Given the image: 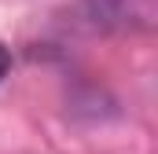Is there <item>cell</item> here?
I'll return each instance as SVG.
<instances>
[{"label":"cell","mask_w":158,"mask_h":154,"mask_svg":"<svg viewBox=\"0 0 158 154\" xmlns=\"http://www.w3.org/2000/svg\"><path fill=\"white\" fill-rule=\"evenodd\" d=\"M88 11L107 30H147L155 26L158 0H88Z\"/></svg>","instance_id":"6da1fadb"},{"label":"cell","mask_w":158,"mask_h":154,"mask_svg":"<svg viewBox=\"0 0 158 154\" xmlns=\"http://www.w3.org/2000/svg\"><path fill=\"white\" fill-rule=\"evenodd\" d=\"M7 70H11V51L0 44V81H4V74H7Z\"/></svg>","instance_id":"7a4b0ae2"}]
</instances>
